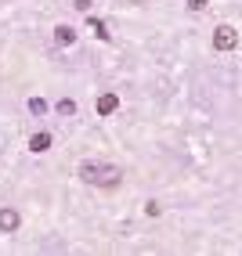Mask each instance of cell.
Returning a JSON list of instances; mask_svg holds the SVG:
<instances>
[{
    "label": "cell",
    "instance_id": "5",
    "mask_svg": "<svg viewBox=\"0 0 242 256\" xmlns=\"http://www.w3.org/2000/svg\"><path fill=\"white\" fill-rule=\"evenodd\" d=\"M55 44H58V47H73V44H76V29H73V26H58V29H55Z\"/></svg>",
    "mask_w": 242,
    "mask_h": 256
},
{
    "label": "cell",
    "instance_id": "6",
    "mask_svg": "<svg viewBox=\"0 0 242 256\" xmlns=\"http://www.w3.org/2000/svg\"><path fill=\"white\" fill-rule=\"evenodd\" d=\"M51 148V134L47 130H40V134H33V138H29V152H37V156H40V152H47Z\"/></svg>",
    "mask_w": 242,
    "mask_h": 256
},
{
    "label": "cell",
    "instance_id": "12",
    "mask_svg": "<svg viewBox=\"0 0 242 256\" xmlns=\"http://www.w3.org/2000/svg\"><path fill=\"white\" fill-rule=\"evenodd\" d=\"M76 4V11H91V0H73Z\"/></svg>",
    "mask_w": 242,
    "mask_h": 256
},
{
    "label": "cell",
    "instance_id": "7",
    "mask_svg": "<svg viewBox=\"0 0 242 256\" xmlns=\"http://www.w3.org/2000/svg\"><path fill=\"white\" fill-rule=\"evenodd\" d=\"M58 116H76V101L73 98H62L58 101Z\"/></svg>",
    "mask_w": 242,
    "mask_h": 256
},
{
    "label": "cell",
    "instance_id": "10",
    "mask_svg": "<svg viewBox=\"0 0 242 256\" xmlns=\"http://www.w3.org/2000/svg\"><path fill=\"white\" fill-rule=\"evenodd\" d=\"M184 4H188V11H206V8H210V0H184Z\"/></svg>",
    "mask_w": 242,
    "mask_h": 256
},
{
    "label": "cell",
    "instance_id": "8",
    "mask_svg": "<svg viewBox=\"0 0 242 256\" xmlns=\"http://www.w3.org/2000/svg\"><path fill=\"white\" fill-rule=\"evenodd\" d=\"M91 29H94V36H98V40H109V26L101 22V18H91Z\"/></svg>",
    "mask_w": 242,
    "mask_h": 256
},
{
    "label": "cell",
    "instance_id": "11",
    "mask_svg": "<svg viewBox=\"0 0 242 256\" xmlns=\"http://www.w3.org/2000/svg\"><path fill=\"white\" fill-rule=\"evenodd\" d=\"M145 213H148V216H159V213H163V206H159V202H148Z\"/></svg>",
    "mask_w": 242,
    "mask_h": 256
},
{
    "label": "cell",
    "instance_id": "2",
    "mask_svg": "<svg viewBox=\"0 0 242 256\" xmlns=\"http://www.w3.org/2000/svg\"><path fill=\"white\" fill-rule=\"evenodd\" d=\"M238 47V29L235 26H217L213 29V50H235Z\"/></svg>",
    "mask_w": 242,
    "mask_h": 256
},
{
    "label": "cell",
    "instance_id": "9",
    "mask_svg": "<svg viewBox=\"0 0 242 256\" xmlns=\"http://www.w3.org/2000/svg\"><path fill=\"white\" fill-rule=\"evenodd\" d=\"M29 112H33V116H44V112H47V101H44V98H29Z\"/></svg>",
    "mask_w": 242,
    "mask_h": 256
},
{
    "label": "cell",
    "instance_id": "1",
    "mask_svg": "<svg viewBox=\"0 0 242 256\" xmlns=\"http://www.w3.org/2000/svg\"><path fill=\"white\" fill-rule=\"evenodd\" d=\"M76 177L83 184H91V188H116L119 177H123V170L112 166V162H101V159H83L80 170H76Z\"/></svg>",
    "mask_w": 242,
    "mask_h": 256
},
{
    "label": "cell",
    "instance_id": "3",
    "mask_svg": "<svg viewBox=\"0 0 242 256\" xmlns=\"http://www.w3.org/2000/svg\"><path fill=\"white\" fill-rule=\"evenodd\" d=\"M19 224H22V213L15 210V206H4V210H0V234L19 231Z\"/></svg>",
    "mask_w": 242,
    "mask_h": 256
},
{
    "label": "cell",
    "instance_id": "4",
    "mask_svg": "<svg viewBox=\"0 0 242 256\" xmlns=\"http://www.w3.org/2000/svg\"><path fill=\"white\" fill-rule=\"evenodd\" d=\"M94 108H98V116H112V112L119 108V98H116L112 90H105V94H98V101H94Z\"/></svg>",
    "mask_w": 242,
    "mask_h": 256
}]
</instances>
